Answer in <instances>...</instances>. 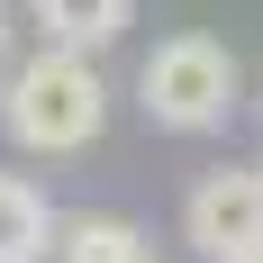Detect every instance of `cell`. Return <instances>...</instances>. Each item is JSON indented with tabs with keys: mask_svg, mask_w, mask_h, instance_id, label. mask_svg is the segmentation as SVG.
I'll return each mask as SVG.
<instances>
[{
	"mask_svg": "<svg viewBox=\"0 0 263 263\" xmlns=\"http://www.w3.org/2000/svg\"><path fill=\"white\" fill-rule=\"evenodd\" d=\"M236 263H263V254H236Z\"/></svg>",
	"mask_w": 263,
	"mask_h": 263,
	"instance_id": "ba28073f",
	"label": "cell"
},
{
	"mask_svg": "<svg viewBox=\"0 0 263 263\" xmlns=\"http://www.w3.org/2000/svg\"><path fill=\"white\" fill-rule=\"evenodd\" d=\"M136 100L145 118L173 136H209L227 127V109H236V54L218 46V36H163L145 54V73H136Z\"/></svg>",
	"mask_w": 263,
	"mask_h": 263,
	"instance_id": "7a4b0ae2",
	"label": "cell"
},
{
	"mask_svg": "<svg viewBox=\"0 0 263 263\" xmlns=\"http://www.w3.org/2000/svg\"><path fill=\"white\" fill-rule=\"evenodd\" d=\"M54 263H155V254H145V236L127 218H73L64 245H54Z\"/></svg>",
	"mask_w": 263,
	"mask_h": 263,
	"instance_id": "8992f818",
	"label": "cell"
},
{
	"mask_svg": "<svg viewBox=\"0 0 263 263\" xmlns=\"http://www.w3.org/2000/svg\"><path fill=\"white\" fill-rule=\"evenodd\" d=\"M0 46H9V0H0Z\"/></svg>",
	"mask_w": 263,
	"mask_h": 263,
	"instance_id": "52a82bcc",
	"label": "cell"
},
{
	"mask_svg": "<svg viewBox=\"0 0 263 263\" xmlns=\"http://www.w3.org/2000/svg\"><path fill=\"white\" fill-rule=\"evenodd\" d=\"M182 236L200 245L209 263L263 254V163L254 173H209V182L182 200Z\"/></svg>",
	"mask_w": 263,
	"mask_h": 263,
	"instance_id": "3957f363",
	"label": "cell"
},
{
	"mask_svg": "<svg viewBox=\"0 0 263 263\" xmlns=\"http://www.w3.org/2000/svg\"><path fill=\"white\" fill-rule=\"evenodd\" d=\"M27 18L46 27V46H82V54H100L109 36H127L136 0H27Z\"/></svg>",
	"mask_w": 263,
	"mask_h": 263,
	"instance_id": "5b68a950",
	"label": "cell"
},
{
	"mask_svg": "<svg viewBox=\"0 0 263 263\" xmlns=\"http://www.w3.org/2000/svg\"><path fill=\"white\" fill-rule=\"evenodd\" d=\"M0 118H9V136H18L27 155H82L109 127V82H100V64L82 46H46L36 64L9 73Z\"/></svg>",
	"mask_w": 263,
	"mask_h": 263,
	"instance_id": "6da1fadb",
	"label": "cell"
},
{
	"mask_svg": "<svg viewBox=\"0 0 263 263\" xmlns=\"http://www.w3.org/2000/svg\"><path fill=\"white\" fill-rule=\"evenodd\" d=\"M54 245H64V227H54L46 191L18 182V173H0V263H46Z\"/></svg>",
	"mask_w": 263,
	"mask_h": 263,
	"instance_id": "277c9868",
	"label": "cell"
}]
</instances>
